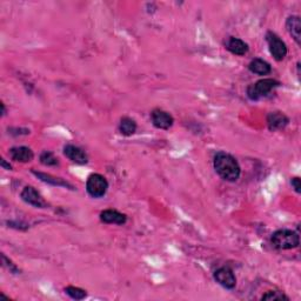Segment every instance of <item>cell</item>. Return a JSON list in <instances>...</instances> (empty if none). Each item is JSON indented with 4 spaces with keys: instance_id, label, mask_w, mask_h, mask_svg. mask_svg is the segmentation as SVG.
<instances>
[{
    "instance_id": "8992f818",
    "label": "cell",
    "mask_w": 301,
    "mask_h": 301,
    "mask_svg": "<svg viewBox=\"0 0 301 301\" xmlns=\"http://www.w3.org/2000/svg\"><path fill=\"white\" fill-rule=\"evenodd\" d=\"M150 120H152L154 127H157L159 130H168L169 127L173 126V123H174L173 116L168 112L160 110V108H156V110L152 111V113H150Z\"/></svg>"
},
{
    "instance_id": "7a4b0ae2",
    "label": "cell",
    "mask_w": 301,
    "mask_h": 301,
    "mask_svg": "<svg viewBox=\"0 0 301 301\" xmlns=\"http://www.w3.org/2000/svg\"><path fill=\"white\" fill-rule=\"evenodd\" d=\"M270 243L278 250H293V248L299 246L300 236L299 233H296L295 231L282 228L273 233Z\"/></svg>"
},
{
    "instance_id": "ba28073f",
    "label": "cell",
    "mask_w": 301,
    "mask_h": 301,
    "mask_svg": "<svg viewBox=\"0 0 301 301\" xmlns=\"http://www.w3.org/2000/svg\"><path fill=\"white\" fill-rule=\"evenodd\" d=\"M21 199L27 204L39 207V208H44L46 207V201L44 200V198L41 197V194L38 192L36 188L31 186H26L21 192Z\"/></svg>"
},
{
    "instance_id": "cb8c5ba5",
    "label": "cell",
    "mask_w": 301,
    "mask_h": 301,
    "mask_svg": "<svg viewBox=\"0 0 301 301\" xmlns=\"http://www.w3.org/2000/svg\"><path fill=\"white\" fill-rule=\"evenodd\" d=\"M2 108H3V112H2V114H3V115H5V114H6V108H5V105H4V104H2Z\"/></svg>"
},
{
    "instance_id": "ac0fdd59",
    "label": "cell",
    "mask_w": 301,
    "mask_h": 301,
    "mask_svg": "<svg viewBox=\"0 0 301 301\" xmlns=\"http://www.w3.org/2000/svg\"><path fill=\"white\" fill-rule=\"evenodd\" d=\"M40 163L45 165V166H56L59 164L58 158H56L53 153L50 150H44L40 154Z\"/></svg>"
},
{
    "instance_id": "6da1fadb",
    "label": "cell",
    "mask_w": 301,
    "mask_h": 301,
    "mask_svg": "<svg viewBox=\"0 0 301 301\" xmlns=\"http://www.w3.org/2000/svg\"><path fill=\"white\" fill-rule=\"evenodd\" d=\"M213 166L218 175L226 182L234 183L240 178L242 168L236 159L231 154L226 152H219L216 154L213 160Z\"/></svg>"
},
{
    "instance_id": "7c38bea8",
    "label": "cell",
    "mask_w": 301,
    "mask_h": 301,
    "mask_svg": "<svg viewBox=\"0 0 301 301\" xmlns=\"http://www.w3.org/2000/svg\"><path fill=\"white\" fill-rule=\"evenodd\" d=\"M286 28L289 35L292 36L293 39L295 40V43L301 45V21L300 17L298 16H291L287 18V21H286Z\"/></svg>"
},
{
    "instance_id": "277c9868",
    "label": "cell",
    "mask_w": 301,
    "mask_h": 301,
    "mask_svg": "<svg viewBox=\"0 0 301 301\" xmlns=\"http://www.w3.org/2000/svg\"><path fill=\"white\" fill-rule=\"evenodd\" d=\"M108 190V183L106 178L104 175L98 174V173H94V174L89 175L87 179V183H86V191L87 193L93 198H101L106 194Z\"/></svg>"
},
{
    "instance_id": "7402d4cb",
    "label": "cell",
    "mask_w": 301,
    "mask_h": 301,
    "mask_svg": "<svg viewBox=\"0 0 301 301\" xmlns=\"http://www.w3.org/2000/svg\"><path fill=\"white\" fill-rule=\"evenodd\" d=\"M291 185H292L293 188H294V191L296 192V193H301V182H300V178H298V176L293 178L291 180Z\"/></svg>"
},
{
    "instance_id": "3957f363",
    "label": "cell",
    "mask_w": 301,
    "mask_h": 301,
    "mask_svg": "<svg viewBox=\"0 0 301 301\" xmlns=\"http://www.w3.org/2000/svg\"><path fill=\"white\" fill-rule=\"evenodd\" d=\"M279 85L280 82L276 80V79H272V78L261 79V80L255 82V84H252L251 86H248L247 96L251 100H259L263 97L268 96V94Z\"/></svg>"
},
{
    "instance_id": "5bb4252c",
    "label": "cell",
    "mask_w": 301,
    "mask_h": 301,
    "mask_svg": "<svg viewBox=\"0 0 301 301\" xmlns=\"http://www.w3.org/2000/svg\"><path fill=\"white\" fill-rule=\"evenodd\" d=\"M226 48L234 55H245L248 52V45L239 38L231 37L226 43Z\"/></svg>"
},
{
    "instance_id": "5b68a950",
    "label": "cell",
    "mask_w": 301,
    "mask_h": 301,
    "mask_svg": "<svg viewBox=\"0 0 301 301\" xmlns=\"http://www.w3.org/2000/svg\"><path fill=\"white\" fill-rule=\"evenodd\" d=\"M266 41L268 44V48L270 54L273 55V58L277 62H281L285 59V56L287 55V46L282 41L276 33L273 32H267L266 35Z\"/></svg>"
},
{
    "instance_id": "603a6c76",
    "label": "cell",
    "mask_w": 301,
    "mask_h": 301,
    "mask_svg": "<svg viewBox=\"0 0 301 301\" xmlns=\"http://www.w3.org/2000/svg\"><path fill=\"white\" fill-rule=\"evenodd\" d=\"M0 164H2V167H4L5 169H11V168H12V167H11V165L10 164H6V161L4 160V159L2 160V163H0Z\"/></svg>"
},
{
    "instance_id": "d6986e66",
    "label": "cell",
    "mask_w": 301,
    "mask_h": 301,
    "mask_svg": "<svg viewBox=\"0 0 301 301\" xmlns=\"http://www.w3.org/2000/svg\"><path fill=\"white\" fill-rule=\"evenodd\" d=\"M65 292L70 298H72L74 300H82L86 298V295H87V293H86V291H84V289L74 287V286H69V287H66Z\"/></svg>"
},
{
    "instance_id": "52a82bcc",
    "label": "cell",
    "mask_w": 301,
    "mask_h": 301,
    "mask_svg": "<svg viewBox=\"0 0 301 301\" xmlns=\"http://www.w3.org/2000/svg\"><path fill=\"white\" fill-rule=\"evenodd\" d=\"M214 279L227 289H233L236 286V278L229 267H220L219 269H217L214 273Z\"/></svg>"
},
{
    "instance_id": "8fae6325",
    "label": "cell",
    "mask_w": 301,
    "mask_h": 301,
    "mask_svg": "<svg viewBox=\"0 0 301 301\" xmlns=\"http://www.w3.org/2000/svg\"><path fill=\"white\" fill-rule=\"evenodd\" d=\"M100 220L105 224L124 225L126 224L127 217L116 209H105L100 213Z\"/></svg>"
},
{
    "instance_id": "9a60e30c",
    "label": "cell",
    "mask_w": 301,
    "mask_h": 301,
    "mask_svg": "<svg viewBox=\"0 0 301 301\" xmlns=\"http://www.w3.org/2000/svg\"><path fill=\"white\" fill-rule=\"evenodd\" d=\"M33 174H35L37 178H39L41 182L50 184V185L59 186V187H69V188H71V190H74V187L71 185L70 183L65 182V180L62 179V178H56V176H53L51 174H46V173L36 172V171H33Z\"/></svg>"
},
{
    "instance_id": "4fadbf2b",
    "label": "cell",
    "mask_w": 301,
    "mask_h": 301,
    "mask_svg": "<svg viewBox=\"0 0 301 301\" xmlns=\"http://www.w3.org/2000/svg\"><path fill=\"white\" fill-rule=\"evenodd\" d=\"M10 156L12 160L19 161V163H28L33 160L35 154L31 148L26 147V146H20V147H13L10 150Z\"/></svg>"
},
{
    "instance_id": "2e32d148",
    "label": "cell",
    "mask_w": 301,
    "mask_h": 301,
    "mask_svg": "<svg viewBox=\"0 0 301 301\" xmlns=\"http://www.w3.org/2000/svg\"><path fill=\"white\" fill-rule=\"evenodd\" d=\"M248 69L252 73L258 74V75H267L270 73L272 71V67L267 62L262 59H253L248 65Z\"/></svg>"
},
{
    "instance_id": "9c48e42d",
    "label": "cell",
    "mask_w": 301,
    "mask_h": 301,
    "mask_svg": "<svg viewBox=\"0 0 301 301\" xmlns=\"http://www.w3.org/2000/svg\"><path fill=\"white\" fill-rule=\"evenodd\" d=\"M64 154H65L71 161H73L75 164L84 165V164H87L88 161L87 154L85 153V150H82L80 147H78V146L66 145L65 147H64Z\"/></svg>"
},
{
    "instance_id": "30bf717a",
    "label": "cell",
    "mask_w": 301,
    "mask_h": 301,
    "mask_svg": "<svg viewBox=\"0 0 301 301\" xmlns=\"http://www.w3.org/2000/svg\"><path fill=\"white\" fill-rule=\"evenodd\" d=\"M289 123V119L282 112H270L267 115V125L270 131L284 129Z\"/></svg>"
},
{
    "instance_id": "e0dca14e",
    "label": "cell",
    "mask_w": 301,
    "mask_h": 301,
    "mask_svg": "<svg viewBox=\"0 0 301 301\" xmlns=\"http://www.w3.org/2000/svg\"><path fill=\"white\" fill-rule=\"evenodd\" d=\"M119 131L120 133L125 135V137H130V135L134 134L135 131H137V123L132 118H129V116H124V118L120 120Z\"/></svg>"
},
{
    "instance_id": "44dd1931",
    "label": "cell",
    "mask_w": 301,
    "mask_h": 301,
    "mask_svg": "<svg viewBox=\"0 0 301 301\" xmlns=\"http://www.w3.org/2000/svg\"><path fill=\"white\" fill-rule=\"evenodd\" d=\"M2 260H3V265L4 266H6L7 268L10 269V272H12V273H19L20 272V270L18 269V267L14 265V263H12V261L11 260H9V259H7L6 257H5V254H3L2 255Z\"/></svg>"
},
{
    "instance_id": "ffe728a7",
    "label": "cell",
    "mask_w": 301,
    "mask_h": 301,
    "mask_svg": "<svg viewBox=\"0 0 301 301\" xmlns=\"http://www.w3.org/2000/svg\"><path fill=\"white\" fill-rule=\"evenodd\" d=\"M261 300H289V298L281 292L269 291L261 296Z\"/></svg>"
}]
</instances>
